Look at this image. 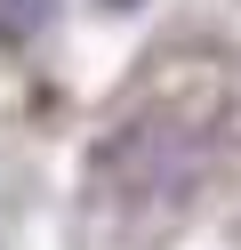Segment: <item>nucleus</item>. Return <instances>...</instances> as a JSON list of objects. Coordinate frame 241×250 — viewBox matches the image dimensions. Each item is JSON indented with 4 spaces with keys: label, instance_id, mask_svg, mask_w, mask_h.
Returning a JSON list of instances; mask_svg holds the SVG:
<instances>
[{
    "label": "nucleus",
    "instance_id": "f257e3e1",
    "mask_svg": "<svg viewBox=\"0 0 241 250\" xmlns=\"http://www.w3.org/2000/svg\"><path fill=\"white\" fill-rule=\"evenodd\" d=\"M209 153H217V105L145 97L137 113H121L80 186V250H153L161 234H177L209 178Z\"/></svg>",
    "mask_w": 241,
    "mask_h": 250
},
{
    "label": "nucleus",
    "instance_id": "f03ea898",
    "mask_svg": "<svg viewBox=\"0 0 241 250\" xmlns=\"http://www.w3.org/2000/svg\"><path fill=\"white\" fill-rule=\"evenodd\" d=\"M56 17V0H0V41H32Z\"/></svg>",
    "mask_w": 241,
    "mask_h": 250
}]
</instances>
